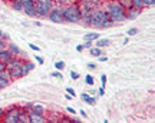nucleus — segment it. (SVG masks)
Returning <instances> with one entry per match:
<instances>
[{"label": "nucleus", "instance_id": "nucleus-21", "mask_svg": "<svg viewBox=\"0 0 155 123\" xmlns=\"http://www.w3.org/2000/svg\"><path fill=\"white\" fill-rule=\"evenodd\" d=\"M89 53H91V56L99 57L101 55H102V50H101V47H96V46H92V47L89 49Z\"/></svg>", "mask_w": 155, "mask_h": 123}, {"label": "nucleus", "instance_id": "nucleus-30", "mask_svg": "<svg viewBox=\"0 0 155 123\" xmlns=\"http://www.w3.org/2000/svg\"><path fill=\"white\" fill-rule=\"evenodd\" d=\"M6 47H7V42L5 39H0V52L3 50V49H6Z\"/></svg>", "mask_w": 155, "mask_h": 123}, {"label": "nucleus", "instance_id": "nucleus-48", "mask_svg": "<svg viewBox=\"0 0 155 123\" xmlns=\"http://www.w3.org/2000/svg\"><path fill=\"white\" fill-rule=\"evenodd\" d=\"M128 43H129V39H128V37H127V39L124 40V45H128Z\"/></svg>", "mask_w": 155, "mask_h": 123}, {"label": "nucleus", "instance_id": "nucleus-34", "mask_svg": "<svg viewBox=\"0 0 155 123\" xmlns=\"http://www.w3.org/2000/svg\"><path fill=\"white\" fill-rule=\"evenodd\" d=\"M29 47H30V49H32V50H35V52H40V47H39V46H36V45H33V43H30V45H29Z\"/></svg>", "mask_w": 155, "mask_h": 123}, {"label": "nucleus", "instance_id": "nucleus-20", "mask_svg": "<svg viewBox=\"0 0 155 123\" xmlns=\"http://www.w3.org/2000/svg\"><path fill=\"white\" fill-rule=\"evenodd\" d=\"M29 123V112L28 109H22L20 112V118H19V123Z\"/></svg>", "mask_w": 155, "mask_h": 123}, {"label": "nucleus", "instance_id": "nucleus-50", "mask_svg": "<svg viewBox=\"0 0 155 123\" xmlns=\"http://www.w3.org/2000/svg\"><path fill=\"white\" fill-rule=\"evenodd\" d=\"M33 2H36V0H33Z\"/></svg>", "mask_w": 155, "mask_h": 123}, {"label": "nucleus", "instance_id": "nucleus-6", "mask_svg": "<svg viewBox=\"0 0 155 123\" xmlns=\"http://www.w3.org/2000/svg\"><path fill=\"white\" fill-rule=\"evenodd\" d=\"M20 112H22V109H20V107H17V106L9 107L7 110H5L3 122H6V123H19Z\"/></svg>", "mask_w": 155, "mask_h": 123}, {"label": "nucleus", "instance_id": "nucleus-7", "mask_svg": "<svg viewBox=\"0 0 155 123\" xmlns=\"http://www.w3.org/2000/svg\"><path fill=\"white\" fill-rule=\"evenodd\" d=\"M48 19H49L52 23H56V24H61V23L65 22V20H63V6H55V7L49 11Z\"/></svg>", "mask_w": 155, "mask_h": 123}, {"label": "nucleus", "instance_id": "nucleus-3", "mask_svg": "<svg viewBox=\"0 0 155 123\" xmlns=\"http://www.w3.org/2000/svg\"><path fill=\"white\" fill-rule=\"evenodd\" d=\"M22 63H23V60L19 56H13L6 62V73L9 74V77H10L12 80L23 77Z\"/></svg>", "mask_w": 155, "mask_h": 123}, {"label": "nucleus", "instance_id": "nucleus-36", "mask_svg": "<svg viewBox=\"0 0 155 123\" xmlns=\"http://www.w3.org/2000/svg\"><path fill=\"white\" fill-rule=\"evenodd\" d=\"M66 93H69L72 97H75V96H76V93H75V90H73L72 87H66Z\"/></svg>", "mask_w": 155, "mask_h": 123}, {"label": "nucleus", "instance_id": "nucleus-5", "mask_svg": "<svg viewBox=\"0 0 155 123\" xmlns=\"http://www.w3.org/2000/svg\"><path fill=\"white\" fill-rule=\"evenodd\" d=\"M35 7H36V16L48 17L49 11L55 7V0H36Z\"/></svg>", "mask_w": 155, "mask_h": 123}, {"label": "nucleus", "instance_id": "nucleus-13", "mask_svg": "<svg viewBox=\"0 0 155 123\" xmlns=\"http://www.w3.org/2000/svg\"><path fill=\"white\" fill-rule=\"evenodd\" d=\"M35 69V65L32 63V62H26V60H23L22 63V73H23V76H26V74H29V73L32 72Z\"/></svg>", "mask_w": 155, "mask_h": 123}, {"label": "nucleus", "instance_id": "nucleus-17", "mask_svg": "<svg viewBox=\"0 0 155 123\" xmlns=\"http://www.w3.org/2000/svg\"><path fill=\"white\" fill-rule=\"evenodd\" d=\"M7 49L12 52V55H13V56H20V55H22V50H20V49H19L15 43L7 42Z\"/></svg>", "mask_w": 155, "mask_h": 123}, {"label": "nucleus", "instance_id": "nucleus-10", "mask_svg": "<svg viewBox=\"0 0 155 123\" xmlns=\"http://www.w3.org/2000/svg\"><path fill=\"white\" fill-rule=\"evenodd\" d=\"M142 9H138V7H134V6H129L127 9V20H134L141 14Z\"/></svg>", "mask_w": 155, "mask_h": 123}, {"label": "nucleus", "instance_id": "nucleus-45", "mask_svg": "<svg viewBox=\"0 0 155 123\" xmlns=\"http://www.w3.org/2000/svg\"><path fill=\"white\" fill-rule=\"evenodd\" d=\"M79 113H81V115H82V118H88V115H86V113H85V110H79Z\"/></svg>", "mask_w": 155, "mask_h": 123}, {"label": "nucleus", "instance_id": "nucleus-24", "mask_svg": "<svg viewBox=\"0 0 155 123\" xmlns=\"http://www.w3.org/2000/svg\"><path fill=\"white\" fill-rule=\"evenodd\" d=\"M85 83L88 84V86H94V83H95L94 76H91V74H86V77H85Z\"/></svg>", "mask_w": 155, "mask_h": 123}, {"label": "nucleus", "instance_id": "nucleus-32", "mask_svg": "<svg viewBox=\"0 0 155 123\" xmlns=\"http://www.w3.org/2000/svg\"><path fill=\"white\" fill-rule=\"evenodd\" d=\"M52 76H53V77H58V79L63 77V74L61 73V70H56V72H53V73H52Z\"/></svg>", "mask_w": 155, "mask_h": 123}, {"label": "nucleus", "instance_id": "nucleus-43", "mask_svg": "<svg viewBox=\"0 0 155 123\" xmlns=\"http://www.w3.org/2000/svg\"><path fill=\"white\" fill-rule=\"evenodd\" d=\"M88 67L91 69V70H94V69H96V65H95V63H89Z\"/></svg>", "mask_w": 155, "mask_h": 123}, {"label": "nucleus", "instance_id": "nucleus-39", "mask_svg": "<svg viewBox=\"0 0 155 123\" xmlns=\"http://www.w3.org/2000/svg\"><path fill=\"white\" fill-rule=\"evenodd\" d=\"M66 110H68V113H71V115H75V113H76V110H75L73 107H66Z\"/></svg>", "mask_w": 155, "mask_h": 123}, {"label": "nucleus", "instance_id": "nucleus-40", "mask_svg": "<svg viewBox=\"0 0 155 123\" xmlns=\"http://www.w3.org/2000/svg\"><path fill=\"white\" fill-rule=\"evenodd\" d=\"M99 95L101 96L105 95V86H101V87H99Z\"/></svg>", "mask_w": 155, "mask_h": 123}, {"label": "nucleus", "instance_id": "nucleus-35", "mask_svg": "<svg viewBox=\"0 0 155 123\" xmlns=\"http://www.w3.org/2000/svg\"><path fill=\"white\" fill-rule=\"evenodd\" d=\"M35 59H36V60H38V63L39 65H43L45 63V59L42 56H39V55H36V56H35Z\"/></svg>", "mask_w": 155, "mask_h": 123}, {"label": "nucleus", "instance_id": "nucleus-25", "mask_svg": "<svg viewBox=\"0 0 155 123\" xmlns=\"http://www.w3.org/2000/svg\"><path fill=\"white\" fill-rule=\"evenodd\" d=\"M55 69L56 70H63L65 69V62H62V60L55 62Z\"/></svg>", "mask_w": 155, "mask_h": 123}, {"label": "nucleus", "instance_id": "nucleus-46", "mask_svg": "<svg viewBox=\"0 0 155 123\" xmlns=\"http://www.w3.org/2000/svg\"><path fill=\"white\" fill-rule=\"evenodd\" d=\"M89 95H92V96H96V89H92V90H91V92H89Z\"/></svg>", "mask_w": 155, "mask_h": 123}, {"label": "nucleus", "instance_id": "nucleus-12", "mask_svg": "<svg viewBox=\"0 0 155 123\" xmlns=\"http://www.w3.org/2000/svg\"><path fill=\"white\" fill-rule=\"evenodd\" d=\"M12 79L9 77V74L5 72H0V89H5V87H7L9 84H10Z\"/></svg>", "mask_w": 155, "mask_h": 123}, {"label": "nucleus", "instance_id": "nucleus-1", "mask_svg": "<svg viewBox=\"0 0 155 123\" xmlns=\"http://www.w3.org/2000/svg\"><path fill=\"white\" fill-rule=\"evenodd\" d=\"M115 23L111 20V17L108 16L105 9H95L91 11L89 16V27H96V29H108L112 27Z\"/></svg>", "mask_w": 155, "mask_h": 123}, {"label": "nucleus", "instance_id": "nucleus-11", "mask_svg": "<svg viewBox=\"0 0 155 123\" xmlns=\"http://www.w3.org/2000/svg\"><path fill=\"white\" fill-rule=\"evenodd\" d=\"M43 122H46L45 115H38V113L29 112V123H43Z\"/></svg>", "mask_w": 155, "mask_h": 123}, {"label": "nucleus", "instance_id": "nucleus-51", "mask_svg": "<svg viewBox=\"0 0 155 123\" xmlns=\"http://www.w3.org/2000/svg\"><path fill=\"white\" fill-rule=\"evenodd\" d=\"M0 90H2V89H0Z\"/></svg>", "mask_w": 155, "mask_h": 123}, {"label": "nucleus", "instance_id": "nucleus-37", "mask_svg": "<svg viewBox=\"0 0 155 123\" xmlns=\"http://www.w3.org/2000/svg\"><path fill=\"white\" fill-rule=\"evenodd\" d=\"M101 82H102V86H105L106 84V74H102V76H101Z\"/></svg>", "mask_w": 155, "mask_h": 123}, {"label": "nucleus", "instance_id": "nucleus-49", "mask_svg": "<svg viewBox=\"0 0 155 123\" xmlns=\"http://www.w3.org/2000/svg\"><path fill=\"white\" fill-rule=\"evenodd\" d=\"M73 2H76V3H78V2H79V0H73Z\"/></svg>", "mask_w": 155, "mask_h": 123}, {"label": "nucleus", "instance_id": "nucleus-29", "mask_svg": "<svg viewBox=\"0 0 155 123\" xmlns=\"http://www.w3.org/2000/svg\"><path fill=\"white\" fill-rule=\"evenodd\" d=\"M71 79L72 80H78L79 79V73L75 72V70H71Z\"/></svg>", "mask_w": 155, "mask_h": 123}, {"label": "nucleus", "instance_id": "nucleus-41", "mask_svg": "<svg viewBox=\"0 0 155 123\" xmlns=\"http://www.w3.org/2000/svg\"><path fill=\"white\" fill-rule=\"evenodd\" d=\"M83 49H85V47H83V45H78L76 46V52H79V53H81V52H83Z\"/></svg>", "mask_w": 155, "mask_h": 123}, {"label": "nucleus", "instance_id": "nucleus-33", "mask_svg": "<svg viewBox=\"0 0 155 123\" xmlns=\"http://www.w3.org/2000/svg\"><path fill=\"white\" fill-rule=\"evenodd\" d=\"M94 46V42H91V40H85V43H83V47H88V49H91Z\"/></svg>", "mask_w": 155, "mask_h": 123}, {"label": "nucleus", "instance_id": "nucleus-18", "mask_svg": "<svg viewBox=\"0 0 155 123\" xmlns=\"http://www.w3.org/2000/svg\"><path fill=\"white\" fill-rule=\"evenodd\" d=\"M10 57H13V55H12V52L9 50L7 47H6V49H3V50L0 52V62H5V63H6V62L9 60Z\"/></svg>", "mask_w": 155, "mask_h": 123}, {"label": "nucleus", "instance_id": "nucleus-16", "mask_svg": "<svg viewBox=\"0 0 155 123\" xmlns=\"http://www.w3.org/2000/svg\"><path fill=\"white\" fill-rule=\"evenodd\" d=\"M28 112L30 113H38V115H45V107L42 105H32L30 109H28Z\"/></svg>", "mask_w": 155, "mask_h": 123}, {"label": "nucleus", "instance_id": "nucleus-8", "mask_svg": "<svg viewBox=\"0 0 155 123\" xmlns=\"http://www.w3.org/2000/svg\"><path fill=\"white\" fill-rule=\"evenodd\" d=\"M78 3L82 11H92L102 6V0H79Z\"/></svg>", "mask_w": 155, "mask_h": 123}, {"label": "nucleus", "instance_id": "nucleus-4", "mask_svg": "<svg viewBox=\"0 0 155 123\" xmlns=\"http://www.w3.org/2000/svg\"><path fill=\"white\" fill-rule=\"evenodd\" d=\"M63 20L68 23H81V7L79 3L72 2L63 6Z\"/></svg>", "mask_w": 155, "mask_h": 123}, {"label": "nucleus", "instance_id": "nucleus-44", "mask_svg": "<svg viewBox=\"0 0 155 123\" xmlns=\"http://www.w3.org/2000/svg\"><path fill=\"white\" fill-rule=\"evenodd\" d=\"M106 60H108L106 56H99V62H106Z\"/></svg>", "mask_w": 155, "mask_h": 123}, {"label": "nucleus", "instance_id": "nucleus-23", "mask_svg": "<svg viewBox=\"0 0 155 123\" xmlns=\"http://www.w3.org/2000/svg\"><path fill=\"white\" fill-rule=\"evenodd\" d=\"M131 6L138 7V9H142V10H144V3H142V0H131Z\"/></svg>", "mask_w": 155, "mask_h": 123}, {"label": "nucleus", "instance_id": "nucleus-26", "mask_svg": "<svg viewBox=\"0 0 155 123\" xmlns=\"http://www.w3.org/2000/svg\"><path fill=\"white\" fill-rule=\"evenodd\" d=\"M144 7H154L155 6V0H142Z\"/></svg>", "mask_w": 155, "mask_h": 123}, {"label": "nucleus", "instance_id": "nucleus-2", "mask_svg": "<svg viewBox=\"0 0 155 123\" xmlns=\"http://www.w3.org/2000/svg\"><path fill=\"white\" fill-rule=\"evenodd\" d=\"M105 10L108 16L111 17L114 23L125 22L127 20V9L118 2V0H106L105 2Z\"/></svg>", "mask_w": 155, "mask_h": 123}, {"label": "nucleus", "instance_id": "nucleus-47", "mask_svg": "<svg viewBox=\"0 0 155 123\" xmlns=\"http://www.w3.org/2000/svg\"><path fill=\"white\" fill-rule=\"evenodd\" d=\"M3 34H5V32H3V30L0 29V39H3Z\"/></svg>", "mask_w": 155, "mask_h": 123}, {"label": "nucleus", "instance_id": "nucleus-19", "mask_svg": "<svg viewBox=\"0 0 155 123\" xmlns=\"http://www.w3.org/2000/svg\"><path fill=\"white\" fill-rule=\"evenodd\" d=\"M95 43V46H96V47H101V49H102V47H106V46L109 45V43H111V42H109V39H96L94 42Z\"/></svg>", "mask_w": 155, "mask_h": 123}, {"label": "nucleus", "instance_id": "nucleus-38", "mask_svg": "<svg viewBox=\"0 0 155 123\" xmlns=\"http://www.w3.org/2000/svg\"><path fill=\"white\" fill-rule=\"evenodd\" d=\"M6 70V63L5 62H0V72H5Z\"/></svg>", "mask_w": 155, "mask_h": 123}, {"label": "nucleus", "instance_id": "nucleus-28", "mask_svg": "<svg viewBox=\"0 0 155 123\" xmlns=\"http://www.w3.org/2000/svg\"><path fill=\"white\" fill-rule=\"evenodd\" d=\"M127 33H128V36H135V34L138 33V29H137V27H131Z\"/></svg>", "mask_w": 155, "mask_h": 123}, {"label": "nucleus", "instance_id": "nucleus-42", "mask_svg": "<svg viewBox=\"0 0 155 123\" xmlns=\"http://www.w3.org/2000/svg\"><path fill=\"white\" fill-rule=\"evenodd\" d=\"M3 116H5V109L0 107V120H3Z\"/></svg>", "mask_w": 155, "mask_h": 123}, {"label": "nucleus", "instance_id": "nucleus-15", "mask_svg": "<svg viewBox=\"0 0 155 123\" xmlns=\"http://www.w3.org/2000/svg\"><path fill=\"white\" fill-rule=\"evenodd\" d=\"M9 2H10V6L13 10L20 11V10H23V5H25L26 0H9Z\"/></svg>", "mask_w": 155, "mask_h": 123}, {"label": "nucleus", "instance_id": "nucleus-27", "mask_svg": "<svg viewBox=\"0 0 155 123\" xmlns=\"http://www.w3.org/2000/svg\"><path fill=\"white\" fill-rule=\"evenodd\" d=\"M118 2H119V3L125 7V9H128V7L131 6V0H118Z\"/></svg>", "mask_w": 155, "mask_h": 123}, {"label": "nucleus", "instance_id": "nucleus-14", "mask_svg": "<svg viewBox=\"0 0 155 123\" xmlns=\"http://www.w3.org/2000/svg\"><path fill=\"white\" fill-rule=\"evenodd\" d=\"M81 99H82L85 103L91 105V106H94L95 103H96V96H92V95H89V93H82V95H81Z\"/></svg>", "mask_w": 155, "mask_h": 123}, {"label": "nucleus", "instance_id": "nucleus-31", "mask_svg": "<svg viewBox=\"0 0 155 123\" xmlns=\"http://www.w3.org/2000/svg\"><path fill=\"white\" fill-rule=\"evenodd\" d=\"M55 3H58L59 6H65L68 3H71V0H55Z\"/></svg>", "mask_w": 155, "mask_h": 123}, {"label": "nucleus", "instance_id": "nucleus-9", "mask_svg": "<svg viewBox=\"0 0 155 123\" xmlns=\"http://www.w3.org/2000/svg\"><path fill=\"white\" fill-rule=\"evenodd\" d=\"M23 11H25L26 16H29V17H36V7H35L33 0H26V2H25Z\"/></svg>", "mask_w": 155, "mask_h": 123}, {"label": "nucleus", "instance_id": "nucleus-22", "mask_svg": "<svg viewBox=\"0 0 155 123\" xmlns=\"http://www.w3.org/2000/svg\"><path fill=\"white\" fill-rule=\"evenodd\" d=\"M83 39L85 40H91V42H95L96 39H99V34L98 33H88L83 36Z\"/></svg>", "mask_w": 155, "mask_h": 123}]
</instances>
